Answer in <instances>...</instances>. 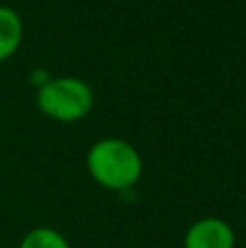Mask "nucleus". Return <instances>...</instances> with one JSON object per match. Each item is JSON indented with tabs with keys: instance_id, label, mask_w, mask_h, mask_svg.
Instances as JSON below:
<instances>
[{
	"instance_id": "f257e3e1",
	"label": "nucleus",
	"mask_w": 246,
	"mask_h": 248,
	"mask_svg": "<svg viewBox=\"0 0 246 248\" xmlns=\"http://www.w3.org/2000/svg\"><path fill=\"white\" fill-rule=\"evenodd\" d=\"M85 166L92 181L109 192H126L142 179L144 159L131 141L122 137H103L90 146Z\"/></svg>"
},
{
	"instance_id": "20e7f679",
	"label": "nucleus",
	"mask_w": 246,
	"mask_h": 248,
	"mask_svg": "<svg viewBox=\"0 0 246 248\" xmlns=\"http://www.w3.org/2000/svg\"><path fill=\"white\" fill-rule=\"evenodd\" d=\"M24 39L22 16L9 4H0V63L11 59Z\"/></svg>"
},
{
	"instance_id": "7ed1b4c3",
	"label": "nucleus",
	"mask_w": 246,
	"mask_h": 248,
	"mask_svg": "<svg viewBox=\"0 0 246 248\" xmlns=\"http://www.w3.org/2000/svg\"><path fill=\"white\" fill-rule=\"evenodd\" d=\"M238 237L227 220L216 216L199 218L187 227L183 235V248H235Z\"/></svg>"
},
{
	"instance_id": "f03ea898",
	"label": "nucleus",
	"mask_w": 246,
	"mask_h": 248,
	"mask_svg": "<svg viewBox=\"0 0 246 248\" xmlns=\"http://www.w3.org/2000/svg\"><path fill=\"white\" fill-rule=\"evenodd\" d=\"M35 105L46 118L74 124L94 109V90L78 77H50L35 90Z\"/></svg>"
},
{
	"instance_id": "39448f33",
	"label": "nucleus",
	"mask_w": 246,
	"mask_h": 248,
	"mask_svg": "<svg viewBox=\"0 0 246 248\" xmlns=\"http://www.w3.org/2000/svg\"><path fill=\"white\" fill-rule=\"evenodd\" d=\"M17 248H72L63 233L52 227H35L24 233Z\"/></svg>"
}]
</instances>
